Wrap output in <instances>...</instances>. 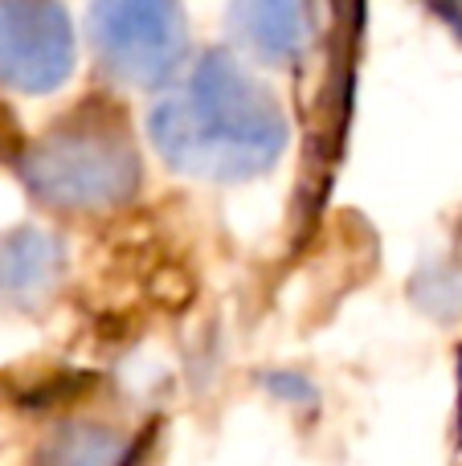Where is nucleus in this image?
Returning <instances> with one entry per match:
<instances>
[{
  "label": "nucleus",
  "instance_id": "nucleus-4",
  "mask_svg": "<svg viewBox=\"0 0 462 466\" xmlns=\"http://www.w3.org/2000/svg\"><path fill=\"white\" fill-rule=\"evenodd\" d=\"M74 74V25L62 0H0V86L54 95Z\"/></svg>",
  "mask_w": 462,
  "mask_h": 466
},
{
  "label": "nucleus",
  "instance_id": "nucleus-7",
  "mask_svg": "<svg viewBox=\"0 0 462 466\" xmlns=\"http://www.w3.org/2000/svg\"><path fill=\"white\" fill-rule=\"evenodd\" d=\"M41 466H127V438L98 421H74L49 442Z\"/></svg>",
  "mask_w": 462,
  "mask_h": 466
},
{
  "label": "nucleus",
  "instance_id": "nucleus-8",
  "mask_svg": "<svg viewBox=\"0 0 462 466\" xmlns=\"http://www.w3.org/2000/svg\"><path fill=\"white\" fill-rule=\"evenodd\" d=\"M422 303L426 311H462V274L455 270H430L422 279Z\"/></svg>",
  "mask_w": 462,
  "mask_h": 466
},
{
  "label": "nucleus",
  "instance_id": "nucleus-10",
  "mask_svg": "<svg viewBox=\"0 0 462 466\" xmlns=\"http://www.w3.org/2000/svg\"><path fill=\"white\" fill-rule=\"evenodd\" d=\"M426 5L455 29V37H462V0H426Z\"/></svg>",
  "mask_w": 462,
  "mask_h": 466
},
{
  "label": "nucleus",
  "instance_id": "nucleus-9",
  "mask_svg": "<svg viewBox=\"0 0 462 466\" xmlns=\"http://www.w3.org/2000/svg\"><path fill=\"white\" fill-rule=\"evenodd\" d=\"M262 385L270 389L275 397H283V401H299V405H316V385H311L303 372H270Z\"/></svg>",
  "mask_w": 462,
  "mask_h": 466
},
{
  "label": "nucleus",
  "instance_id": "nucleus-1",
  "mask_svg": "<svg viewBox=\"0 0 462 466\" xmlns=\"http://www.w3.org/2000/svg\"><path fill=\"white\" fill-rule=\"evenodd\" d=\"M147 136L160 160L188 180L242 185L283 160L291 127L283 106L234 57L205 54L147 115Z\"/></svg>",
  "mask_w": 462,
  "mask_h": 466
},
{
  "label": "nucleus",
  "instance_id": "nucleus-3",
  "mask_svg": "<svg viewBox=\"0 0 462 466\" xmlns=\"http://www.w3.org/2000/svg\"><path fill=\"white\" fill-rule=\"evenodd\" d=\"M86 29L103 70L139 90L164 86L188 49L180 0H90Z\"/></svg>",
  "mask_w": 462,
  "mask_h": 466
},
{
  "label": "nucleus",
  "instance_id": "nucleus-2",
  "mask_svg": "<svg viewBox=\"0 0 462 466\" xmlns=\"http://www.w3.org/2000/svg\"><path fill=\"white\" fill-rule=\"evenodd\" d=\"M21 180L45 209L106 213L136 197L139 156L119 123L74 119L21 156Z\"/></svg>",
  "mask_w": 462,
  "mask_h": 466
},
{
  "label": "nucleus",
  "instance_id": "nucleus-6",
  "mask_svg": "<svg viewBox=\"0 0 462 466\" xmlns=\"http://www.w3.org/2000/svg\"><path fill=\"white\" fill-rule=\"evenodd\" d=\"M226 29L258 62L286 66L311 46V5L307 0H234L226 8Z\"/></svg>",
  "mask_w": 462,
  "mask_h": 466
},
{
  "label": "nucleus",
  "instance_id": "nucleus-5",
  "mask_svg": "<svg viewBox=\"0 0 462 466\" xmlns=\"http://www.w3.org/2000/svg\"><path fill=\"white\" fill-rule=\"evenodd\" d=\"M65 274V249L54 233L21 226L0 233V307L37 311L54 299Z\"/></svg>",
  "mask_w": 462,
  "mask_h": 466
}]
</instances>
